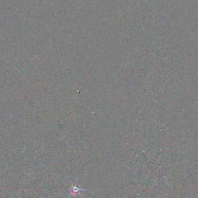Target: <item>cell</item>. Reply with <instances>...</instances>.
Returning a JSON list of instances; mask_svg holds the SVG:
<instances>
[{
	"mask_svg": "<svg viewBox=\"0 0 198 198\" xmlns=\"http://www.w3.org/2000/svg\"><path fill=\"white\" fill-rule=\"evenodd\" d=\"M79 190H80V189H79L77 187H75V186L72 187L71 189V191L72 192L73 194H77V193H78Z\"/></svg>",
	"mask_w": 198,
	"mask_h": 198,
	"instance_id": "cell-1",
	"label": "cell"
}]
</instances>
